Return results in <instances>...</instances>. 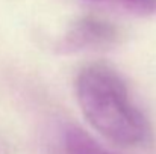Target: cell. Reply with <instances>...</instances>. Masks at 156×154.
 Listing matches in <instances>:
<instances>
[{
	"label": "cell",
	"mask_w": 156,
	"mask_h": 154,
	"mask_svg": "<svg viewBox=\"0 0 156 154\" xmlns=\"http://www.w3.org/2000/svg\"><path fill=\"white\" fill-rule=\"evenodd\" d=\"M74 91L83 116L105 139L120 147H138L149 141L150 124L112 67L100 62L83 67Z\"/></svg>",
	"instance_id": "obj_1"
},
{
	"label": "cell",
	"mask_w": 156,
	"mask_h": 154,
	"mask_svg": "<svg viewBox=\"0 0 156 154\" xmlns=\"http://www.w3.org/2000/svg\"><path fill=\"white\" fill-rule=\"evenodd\" d=\"M118 41L117 27L100 17H80L74 20L56 43L59 54H79L105 50Z\"/></svg>",
	"instance_id": "obj_2"
},
{
	"label": "cell",
	"mask_w": 156,
	"mask_h": 154,
	"mask_svg": "<svg viewBox=\"0 0 156 154\" xmlns=\"http://www.w3.org/2000/svg\"><path fill=\"white\" fill-rule=\"evenodd\" d=\"M61 145L64 154H115L103 144L97 142L88 132L73 124L62 128Z\"/></svg>",
	"instance_id": "obj_3"
},
{
	"label": "cell",
	"mask_w": 156,
	"mask_h": 154,
	"mask_svg": "<svg viewBox=\"0 0 156 154\" xmlns=\"http://www.w3.org/2000/svg\"><path fill=\"white\" fill-rule=\"evenodd\" d=\"M136 17L156 15V0H87Z\"/></svg>",
	"instance_id": "obj_4"
}]
</instances>
